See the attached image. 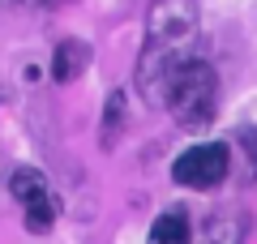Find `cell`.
<instances>
[{
  "mask_svg": "<svg viewBox=\"0 0 257 244\" xmlns=\"http://www.w3.org/2000/svg\"><path fill=\"white\" fill-rule=\"evenodd\" d=\"M163 107L180 120L184 129H202L214 120V107H219V77L206 60H189L172 81H167Z\"/></svg>",
  "mask_w": 257,
  "mask_h": 244,
  "instance_id": "obj_2",
  "label": "cell"
},
{
  "mask_svg": "<svg viewBox=\"0 0 257 244\" xmlns=\"http://www.w3.org/2000/svg\"><path fill=\"white\" fill-rule=\"evenodd\" d=\"M236 142L248 150V163H253V172H257V129L253 125H244V129H236Z\"/></svg>",
  "mask_w": 257,
  "mask_h": 244,
  "instance_id": "obj_9",
  "label": "cell"
},
{
  "mask_svg": "<svg viewBox=\"0 0 257 244\" xmlns=\"http://www.w3.org/2000/svg\"><path fill=\"white\" fill-rule=\"evenodd\" d=\"M120 129H124V90H116L107 99V111H103V146H116Z\"/></svg>",
  "mask_w": 257,
  "mask_h": 244,
  "instance_id": "obj_7",
  "label": "cell"
},
{
  "mask_svg": "<svg viewBox=\"0 0 257 244\" xmlns=\"http://www.w3.org/2000/svg\"><path fill=\"white\" fill-rule=\"evenodd\" d=\"M146 244H193V231L189 223H184V214H159L155 227H150V240Z\"/></svg>",
  "mask_w": 257,
  "mask_h": 244,
  "instance_id": "obj_6",
  "label": "cell"
},
{
  "mask_svg": "<svg viewBox=\"0 0 257 244\" xmlns=\"http://www.w3.org/2000/svg\"><path fill=\"white\" fill-rule=\"evenodd\" d=\"M9 189H13V197H18L22 206H39V201L52 197V193H47L43 172H35V167H18V172H13V180H9Z\"/></svg>",
  "mask_w": 257,
  "mask_h": 244,
  "instance_id": "obj_5",
  "label": "cell"
},
{
  "mask_svg": "<svg viewBox=\"0 0 257 244\" xmlns=\"http://www.w3.org/2000/svg\"><path fill=\"white\" fill-rule=\"evenodd\" d=\"M86 60H90V47H86L82 39H64V43H56L52 77H56V81H73L77 73L86 69Z\"/></svg>",
  "mask_w": 257,
  "mask_h": 244,
  "instance_id": "obj_4",
  "label": "cell"
},
{
  "mask_svg": "<svg viewBox=\"0 0 257 244\" xmlns=\"http://www.w3.org/2000/svg\"><path fill=\"white\" fill-rule=\"evenodd\" d=\"M52 218H56V201H52V197L39 201V206H26V227H30V231L43 235L47 227H52Z\"/></svg>",
  "mask_w": 257,
  "mask_h": 244,
  "instance_id": "obj_8",
  "label": "cell"
},
{
  "mask_svg": "<svg viewBox=\"0 0 257 244\" xmlns=\"http://www.w3.org/2000/svg\"><path fill=\"white\" fill-rule=\"evenodd\" d=\"M227 167H231L227 146H223V142H206V146L184 150L180 159L172 163V176L180 184H189V189H210V184H223Z\"/></svg>",
  "mask_w": 257,
  "mask_h": 244,
  "instance_id": "obj_3",
  "label": "cell"
},
{
  "mask_svg": "<svg viewBox=\"0 0 257 244\" xmlns=\"http://www.w3.org/2000/svg\"><path fill=\"white\" fill-rule=\"evenodd\" d=\"M197 0H155L146 13V43L138 56V90L150 107H163L167 81L184 69L197 39Z\"/></svg>",
  "mask_w": 257,
  "mask_h": 244,
  "instance_id": "obj_1",
  "label": "cell"
},
{
  "mask_svg": "<svg viewBox=\"0 0 257 244\" xmlns=\"http://www.w3.org/2000/svg\"><path fill=\"white\" fill-rule=\"evenodd\" d=\"M39 5H43V0H39Z\"/></svg>",
  "mask_w": 257,
  "mask_h": 244,
  "instance_id": "obj_10",
  "label": "cell"
}]
</instances>
